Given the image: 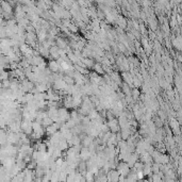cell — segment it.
Masks as SVG:
<instances>
[{"label": "cell", "mask_w": 182, "mask_h": 182, "mask_svg": "<svg viewBox=\"0 0 182 182\" xmlns=\"http://www.w3.org/2000/svg\"><path fill=\"white\" fill-rule=\"evenodd\" d=\"M48 69L52 74H58L61 71V65H60V63L58 61H56V60H50L48 62Z\"/></svg>", "instance_id": "1"}, {"label": "cell", "mask_w": 182, "mask_h": 182, "mask_svg": "<svg viewBox=\"0 0 182 182\" xmlns=\"http://www.w3.org/2000/svg\"><path fill=\"white\" fill-rule=\"evenodd\" d=\"M93 71H94L96 74H98V75H103V74H104L103 65H102L100 62H96V63H95V65H94V67H93Z\"/></svg>", "instance_id": "3"}, {"label": "cell", "mask_w": 182, "mask_h": 182, "mask_svg": "<svg viewBox=\"0 0 182 182\" xmlns=\"http://www.w3.org/2000/svg\"><path fill=\"white\" fill-rule=\"evenodd\" d=\"M56 45L59 47L60 49L64 50V49H66V48H67V46L69 45V43L66 41L65 39H64V37L58 36V37H56Z\"/></svg>", "instance_id": "2"}, {"label": "cell", "mask_w": 182, "mask_h": 182, "mask_svg": "<svg viewBox=\"0 0 182 182\" xmlns=\"http://www.w3.org/2000/svg\"><path fill=\"white\" fill-rule=\"evenodd\" d=\"M139 95V89H132L131 96L133 97V99H136V98H138Z\"/></svg>", "instance_id": "4"}]
</instances>
